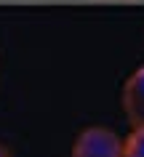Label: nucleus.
<instances>
[{"instance_id": "1", "label": "nucleus", "mask_w": 144, "mask_h": 157, "mask_svg": "<svg viewBox=\"0 0 144 157\" xmlns=\"http://www.w3.org/2000/svg\"><path fill=\"white\" fill-rule=\"evenodd\" d=\"M69 157H123V139L107 125H88L77 133Z\"/></svg>"}, {"instance_id": "2", "label": "nucleus", "mask_w": 144, "mask_h": 157, "mask_svg": "<svg viewBox=\"0 0 144 157\" xmlns=\"http://www.w3.org/2000/svg\"><path fill=\"white\" fill-rule=\"evenodd\" d=\"M123 109L134 128H144V64L128 75L123 85Z\"/></svg>"}, {"instance_id": "3", "label": "nucleus", "mask_w": 144, "mask_h": 157, "mask_svg": "<svg viewBox=\"0 0 144 157\" xmlns=\"http://www.w3.org/2000/svg\"><path fill=\"white\" fill-rule=\"evenodd\" d=\"M123 157H144V128H134L123 139Z\"/></svg>"}, {"instance_id": "4", "label": "nucleus", "mask_w": 144, "mask_h": 157, "mask_svg": "<svg viewBox=\"0 0 144 157\" xmlns=\"http://www.w3.org/2000/svg\"><path fill=\"white\" fill-rule=\"evenodd\" d=\"M0 157H11V152H8V147H3V144H0Z\"/></svg>"}]
</instances>
